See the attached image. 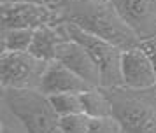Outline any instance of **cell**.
Returning <instances> with one entry per match:
<instances>
[{
	"label": "cell",
	"instance_id": "6da1fadb",
	"mask_svg": "<svg viewBox=\"0 0 156 133\" xmlns=\"http://www.w3.org/2000/svg\"><path fill=\"white\" fill-rule=\"evenodd\" d=\"M55 9L62 21L114 42L123 49L135 47L142 42L111 0H63Z\"/></svg>",
	"mask_w": 156,
	"mask_h": 133
},
{
	"label": "cell",
	"instance_id": "ac0fdd59",
	"mask_svg": "<svg viewBox=\"0 0 156 133\" xmlns=\"http://www.w3.org/2000/svg\"><path fill=\"white\" fill-rule=\"evenodd\" d=\"M140 44H142V47L149 53L151 60H153V63H154V68H156V37L147 39V40H142Z\"/></svg>",
	"mask_w": 156,
	"mask_h": 133
},
{
	"label": "cell",
	"instance_id": "8fae6325",
	"mask_svg": "<svg viewBox=\"0 0 156 133\" xmlns=\"http://www.w3.org/2000/svg\"><path fill=\"white\" fill-rule=\"evenodd\" d=\"M70 35L65 28V21L56 23V25H46L35 30L34 40L30 46V53L42 58L46 61H55L60 44L69 39Z\"/></svg>",
	"mask_w": 156,
	"mask_h": 133
},
{
	"label": "cell",
	"instance_id": "277c9868",
	"mask_svg": "<svg viewBox=\"0 0 156 133\" xmlns=\"http://www.w3.org/2000/svg\"><path fill=\"white\" fill-rule=\"evenodd\" d=\"M48 65L30 51H0V89H41Z\"/></svg>",
	"mask_w": 156,
	"mask_h": 133
},
{
	"label": "cell",
	"instance_id": "2e32d148",
	"mask_svg": "<svg viewBox=\"0 0 156 133\" xmlns=\"http://www.w3.org/2000/svg\"><path fill=\"white\" fill-rule=\"evenodd\" d=\"M60 124L63 133H88L91 117L86 112H76L69 116H60Z\"/></svg>",
	"mask_w": 156,
	"mask_h": 133
},
{
	"label": "cell",
	"instance_id": "7c38bea8",
	"mask_svg": "<svg viewBox=\"0 0 156 133\" xmlns=\"http://www.w3.org/2000/svg\"><path fill=\"white\" fill-rule=\"evenodd\" d=\"M83 96V109L90 117H109L114 116V105L112 98L109 95L107 88L97 86L91 89L81 93Z\"/></svg>",
	"mask_w": 156,
	"mask_h": 133
},
{
	"label": "cell",
	"instance_id": "e0dca14e",
	"mask_svg": "<svg viewBox=\"0 0 156 133\" xmlns=\"http://www.w3.org/2000/svg\"><path fill=\"white\" fill-rule=\"evenodd\" d=\"M88 133H125V126L116 116L109 117H91Z\"/></svg>",
	"mask_w": 156,
	"mask_h": 133
},
{
	"label": "cell",
	"instance_id": "52a82bcc",
	"mask_svg": "<svg viewBox=\"0 0 156 133\" xmlns=\"http://www.w3.org/2000/svg\"><path fill=\"white\" fill-rule=\"evenodd\" d=\"M123 88L130 89H147L156 86V68L151 56L142 44L125 49L121 63Z\"/></svg>",
	"mask_w": 156,
	"mask_h": 133
},
{
	"label": "cell",
	"instance_id": "8992f818",
	"mask_svg": "<svg viewBox=\"0 0 156 133\" xmlns=\"http://www.w3.org/2000/svg\"><path fill=\"white\" fill-rule=\"evenodd\" d=\"M0 28H32L37 30L46 25L62 23L55 7L34 0L0 2Z\"/></svg>",
	"mask_w": 156,
	"mask_h": 133
},
{
	"label": "cell",
	"instance_id": "9c48e42d",
	"mask_svg": "<svg viewBox=\"0 0 156 133\" xmlns=\"http://www.w3.org/2000/svg\"><path fill=\"white\" fill-rule=\"evenodd\" d=\"M56 61H62L63 65H67L69 68L74 70L83 79H86L90 84H93V86H102L104 88L100 67L93 60V56L90 54V51L81 42L74 40L72 37L65 39L60 44L58 53H56Z\"/></svg>",
	"mask_w": 156,
	"mask_h": 133
},
{
	"label": "cell",
	"instance_id": "ba28073f",
	"mask_svg": "<svg viewBox=\"0 0 156 133\" xmlns=\"http://www.w3.org/2000/svg\"><path fill=\"white\" fill-rule=\"evenodd\" d=\"M140 40L156 37V0H111Z\"/></svg>",
	"mask_w": 156,
	"mask_h": 133
},
{
	"label": "cell",
	"instance_id": "30bf717a",
	"mask_svg": "<svg viewBox=\"0 0 156 133\" xmlns=\"http://www.w3.org/2000/svg\"><path fill=\"white\" fill-rule=\"evenodd\" d=\"M91 88H97V86L90 84L86 79H83L74 70L69 68L67 65L55 60V61H49V65H48L41 91L49 96V95H56V93H84Z\"/></svg>",
	"mask_w": 156,
	"mask_h": 133
},
{
	"label": "cell",
	"instance_id": "7a4b0ae2",
	"mask_svg": "<svg viewBox=\"0 0 156 133\" xmlns=\"http://www.w3.org/2000/svg\"><path fill=\"white\" fill-rule=\"evenodd\" d=\"M112 98L114 116L125 133H156V86L147 89L107 88Z\"/></svg>",
	"mask_w": 156,
	"mask_h": 133
},
{
	"label": "cell",
	"instance_id": "5b68a950",
	"mask_svg": "<svg viewBox=\"0 0 156 133\" xmlns=\"http://www.w3.org/2000/svg\"><path fill=\"white\" fill-rule=\"evenodd\" d=\"M65 28L74 40L81 42L93 60L97 61L102 72V82L104 88H119L123 86V75H121V63H123V53L125 49L118 44L109 42L102 37H97L93 33H88L86 30L76 26L72 23L65 21Z\"/></svg>",
	"mask_w": 156,
	"mask_h": 133
},
{
	"label": "cell",
	"instance_id": "d6986e66",
	"mask_svg": "<svg viewBox=\"0 0 156 133\" xmlns=\"http://www.w3.org/2000/svg\"><path fill=\"white\" fill-rule=\"evenodd\" d=\"M0 2H12V0H0ZM34 2H42V4H48V5H51V7H56V5H60L63 0H34Z\"/></svg>",
	"mask_w": 156,
	"mask_h": 133
},
{
	"label": "cell",
	"instance_id": "3957f363",
	"mask_svg": "<svg viewBox=\"0 0 156 133\" xmlns=\"http://www.w3.org/2000/svg\"><path fill=\"white\" fill-rule=\"evenodd\" d=\"M0 100L25 121L30 133H63L60 114L41 89H0Z\"/></svg>",
	"mask_w": 156,
	"mask_h": 133
},
{
	"label": "cell",
	"instance_id": "5bb4252c",
	"mask_svg": "<svg viewBox=\"0 0 156 133\" xmlns=\"http://www.w3.org/2000/svg\"><path fill=\"white\" fill-rule=\"evenodd\" d=\"M49 100L60 116L84 112L81 93H56V95H49Z\"/></svg>",
	"mask_w": 156,
	"mask_h": 133
},
{
	"label": "cell",
	"instance_id": "9a60e30c",
	"mask_svg": "<svg viewBox=\"0 0 156 133\" xmlns=\"http://www.w3.org/2000/svg\"><path fill=\"white\" fill-rule=\"evenodd\" d=\"M0 133H30L25 121L2 100H0Z\"/></svg>",
	"mask_w": 156,
	"mask_h": 133
},
{
	"label": "cell",
	"instance_id": "4fadbf2b",
	"mask_svg": "<svg viewBox=\"0 0 156 133\" xmlns=\"http://www.w3.org/2000/svg\"><path fill=\"white\" fill-rule=\"evenodd\" d=\"M34 35L32 28H0L2 51H30Z\"/></svg>",
	"mask_w": 156,
	"mask_h": 133
}]
</instances>
